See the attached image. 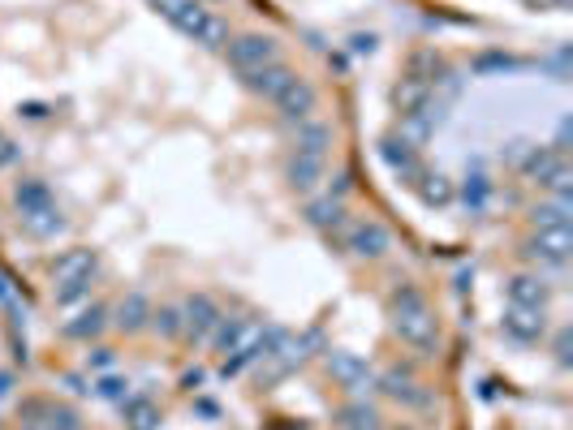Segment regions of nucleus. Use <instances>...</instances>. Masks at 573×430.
I'll return each mask as SVG.
<instances>
[{"label":"nucleus","instance_id":"0eeeda50","mask_svg":"<svg viewBox=\"0 0 573 430\" xmlns=\"http://www.w3.org/2000/svg\"><path fill=\"white\" fill-rule=\"evenodd\" d=\"M328 375L341 383V387H349L353 396H358L362 387H371V383H375V379H371V366L358 358V353H341V349L328 358Z\"/></svg>","mask_w":573,"mask_h":430},{"label":"nucleus","instance_id":"20e7f679","mask_svg":"<svg viewBox=\"0 0 573 430\" xmlns=\"http://www.w3.org/2000/svg\"><path fill=\"white\" fill-rule=\"evenodd\" d=\"M388 245H393V233L379 219H358L345 228V250L353 259H384Z\"/></svg>","mask_w":573,"mask_h":430},{"label":"nucleus","instance_id":"4be33fe9","mask_svg":"<svg viewBox=\"0 0 573 430\" xmlns=\"http://www.w3.org/2000/svg\"><path fill=\"white\" fill-rule=\"evenodd\" d=\"M104 327H108V314H104L100 306H91V310H82L78 318H70V323H65L61 332L70 335V340H96V335H100Z\"/></svg>","mask_w":573,"mask_h":430},{"label":"nucleus","instance_id":"7ed1b4c3","mask_svg":"<svg viewBox=\"0 0 573 430\" xmlns=\"http://www.w3.org/2000/svg\"><path fill=\"white\" fill-rule=\"evenodd\" d=\"M216 323H220V306L207 293H195L181 306V335H190V344H207L212 332H216Z\"/></svg>","mask_w":573,"mask_h":430},{"label":"nucleus","instance_id":"4468645a","mask_svg":"<svg viewBox=\"0 0 573 430\" xmlns=\"http://www.w3.org/2000/svg\"><path fill=\"white\" fill-rule=\"evenodd\" d=\"M552 297V288L539 276H513L509 280V306H530V310H544Z\"/></svg>","mask_w":573,"mask_h":430},{"label":"nucleus","instance_id":"6e6552de","mask_svg":"<svg viewBox=\"0 0 573 430\" xmlns=\"http://www.w3.org/2000/svg\"><path fill=\"white\" fill-rule=\"evenodd\" d=\"M96 250H65L56 263H52V285H78V280H91L96 276Z\"/></svg>","mask_w":573,"mask_h":430},{"label":"nucleus","instance_id":"412c9836","mask_svg":"<svg viewBox=\"0 0 573 430\" xmlns=\"http://www.w3.org/2000/svg\"><path fill=\"white\" fill-rule=\"evenodd\" d=\"M393 99H397L401 112L410 117V112H419V108L431 103V82H423V78H414V73H410V78H401V87H397V95Z\"/></svg>","mask_w":573,"mask_h":430},{"label":"nucleus","instance_id":"a878e982","mask_svg":"<svg viewBox=\"0 0 573 430\" xmlns=\"http://www.w3.org/2000/svg\"><path fill=\"white\" fill-rule=\"evenodd\" d=\"M195 44H203V48H212V52H220L228 44V26L216 18V13H207L203 18V26L195 30Z\"/></svg>","mask_w":573,"mask_h":430},{"label":"nucleus","instance_id":"f704fd0d","mask_svg":"<svg viewBox=\"0 0 573 430\" xmlns=\"http://www.w3.org/2000/svg\"><path fill=\"white\" fill-rule=\"evenodd\" d=\"M353 52H375V39L371 35H358V39H353Z\"/></svg>","mask_w":573,"mask_h":430},{"label":"nucleus","instance_id":"9b49d317","mask_svg":"<svg viewBox=\"0 0 573 430\" xmlns=\"http://www.w3.org/2000/svg\"><path fill=\"white\" fill-rule=\"evenodd\" d=\"M328 146H332V129H328L324 120H315V117L298 120V129H294V155H315V160H324Z\"/></svg>","mask_w":573,"mask_h":430},{"label":"nucleus","instance_id":"4c0bfd02","mask_svg":"<svg viewBox=\"0 0 573 430\" xmlns=\"http://www.w3.org/2000/svg\"><path fill=\"white\" fill-rule=\"evenodd\" d=\"M0 302H9V280H4V271H0Z\"/></svg>","mask_w":573,"mask_h":430},{"label":"nucleus","instance_id":"423d86ee","mask_svg":"<svg viewBox=\"0 0 573 430\" xmlns=\"http://www.w3.org/2000/svg\"><path fill=\"white\" fill-rule=\"evenodd\" d=\"M272 103H276V112H280V117L298 125V120L315 117V108H320V91H315L306 78H294V82H289V87H285Z\"/></svg>","mask_w":573,"mask_h":430},{"label":"nucleus","instance_id":"ddd939ff","mask_svg":"<svg viewBox=\"0 0 573 430\" xmlns=\"http://www.w3.org/2000/svg\"><path fill=\"white\" fill-rule=\"evenodd\" d=\"M298 73L289 70L285 61H276V65H268V70H259V73H246V87L254 91V95H263V99H276L289 82H294Z\"/></svg>","mask_w":573,"mask_h":430},{"label":"nucleus","instance_id":"72a5a7b5","mask_svg":"<svg viewBox=\"0 0 573 430\" xmlns=\"http://www.w3.org/2000/svg\"><path fill=\"white\" fill-rule=\"evenodd\" d=\"M556 358H561V361H569V332H561V335H556Z\"/></svg>","mask_w":573,"mask_h":430},{"label":"nucleus","instance_id":"dca6fc26","mask_svg":"<svg viewBox=\"0 0 573 430\" xmlns=\"http://www.w3.org/2000/svg\"><path fill=\"white\" fill-rule=\"evenodd\" d=\"M379 387L393 396V401H405V405H427V392H419V383H414V370L405 366V370H388L384 379H379Z\"/></svg>","mask_w":573,"mask_h":430},{"label":"nucleus","instance_id":"2f4dec72","mask_svg":"<svg viewBox=\"0 0 573 430\" xmlns=\"http://www.w3.org/2000/svg\"><path fill=\"white\" fill-rule=\"evenodd\" d=\"M483 198H487V181L474 172L470 177V186H466V203H474V207H483Z\"/></svg>","mask_w":573,"mask_h":430},{"label":"nucleus","instance_id":"f8f14e48","mask_svg":"<svg viewBox=\"0 0 573 430\" xmlns=\"http://www.w3.org/2000/svg\"><path fill=\"white\" fill-rule=\"evenodd\" d=\"M155 4H160V13H164L181 35H190V39H195V30H199L203 18H207V9H203L199 0H155Z\"/></svg>","mask_w":573,"mask_h":430},{"label":"nucleus","instance_id":"aec40b11","mask_svg":"<svg viewBox=\"0 0 573 430\" xmlns=\"http://www.w3.org/2000/svg\"><path fill=\"white\" fill-rule=\"evenodd\" d=\"M306 219L324 233H336L345 224V207H341V198H315V203H306Z\"/></svg>","mask_w":573,"mask_h":430},{"label":"nucleus","instance_id":"c756f323","mask_svg":"<svg viewBox=\"0 0 573 430\" xmlns=\"http://www.w3.org/2000/svg\"><path fill=\"white\" fill-rule=\"evenodd\" d=\"M44 422H48L44 430H82L78 426V413L65 405H44Z\"/></svg>","mask_w":573,"mask_h":430},{"label":"nucleus","instance_id":"f03ea898","mask_svg":"<svg viewBox=\"0 0 573 430\" xmlns=\"http://www.w3.org/2000/svg\"><path fill=\"white\" fill-rule=\"evenodd\" d=\"M228 48V65L242 73H259L268 70V65H276L280 61V44H276L272 35H237L233 44H225Z\"/></svg>","mask_w":573,"mask_h":430},{"label":"nucleus","instance_id":"6ab92c4d","mask_svg":"<svg viewBox=\"0 0 573 430\" xmlns=\"http://www.w3.org/2000/svg\"><path fill=\"white\" fill-rule=\"evenodd\" d=\"M22 228L30 233V237H56V233L65 228V219H61V211H56V203H48V207L22 211Z\"/></svg>","mask_w":573,"mask_h":430},{"label":"nucleus","instance_id":"1a4fd4ad","mask_svg":"<svg viewBox=\"0 0 573 430\" xmlns=\"http://www.w3.org/2000/svg\"><path fill=\"white\" fill-rule=\"evenodd\" d=\"M504 332L513 335V340H522V344L544 340V332H548L544 310H530V306H509V310H504Z\"/></svg>","mask_w":573,"mask_h":430},{"label":"nucleus","instance_id":"e433bc0d","mask_svg":"<svg viewBox=\"0 0 573 430\" xmlns=\"http://www.w3.org/2000/svg\"><path fill=\"white\" fill-rule=\"evenodd\" d=\"M9 387H13V375H0V396H9Z\"/></svg>","mask_w":573,"mask_h":430},{"label":"nucleus","instance_id":"c85d7f7f","mask_svg":"<svg viewBox=\"0 0 573 430\" xmlns=\"http://www.w3.org/2000/svg\"><path fill=\"white\" fill-rule=\"evenodd\" d=\"M151 327L164 335V340L181 335V310H177V306H160V310H151Z\"/></svg>","mask_w":573,"mask_h":430},{"label":"nucleus","instance_id":"393cba45","mask_svg":"<svg viewBox=\"0 0 573 430\" xmlns=\"http://www.w3.org/2000/svg\"><path fill=\"white\" fill-rule=\"evenodd\" d=\"M13 198H18V211H35V207H48L52 194L44 181H35V177H26V181H18V190H13Z\"/></svg>","mask_w":573,"mask_h":430},{"label":"nucleus","instance_id":"c9c22d12","mask_svg":"<svg viewBox=\"0 0 573 430\" xmlns=\"http://www.w3.org/2000/svg\"><path fill=\"white\" fill-rule=\"evenodd\" d=\"M530 4H539V9H569V0H530Z\"/></svg>","mask_w":573,"mask_h":430},{"label":"nucleus","instance_id":"a211bd4d","mask_svg":"<svg viewBox=\"0 0 573 430\" xmlns=\"http://www.w3.org/2000/svg\"><path fill=\"white\" fill-rule=\"evenodd\" d=\"M121 332H143L151 323V302L143 297V293H129V297H121V306H117V318H112Z\"/></svg>","mask_w":573,"mask_h":430},{"label":"nucleus","instance_id":"473e14b6","mask_svg":"<svg viewBox=\"0 0 573 430\" xmlns=\"http://www.w3.org/2000/svg\"><path fill=\"white\" fill-rule=\"evenodd\" d=\"M87 366H96V370H104V366H112V349H96V353L87 358Z\"/></svg>","mask_w":573,"mask_h":430},{"label":"nucleus","instance_id":"ea45409f","mask_svg":"<svg viewBox=\"0 0 573 430\" xmlns=\"http://www.w3.org/2000/svg\"><path fill=\"white\" fill-rule=\"evenodd\" d=\"M0 143H4V134H0Z\"/></svg>","mask_w":573,"mask_h":430},{"label":"nucleus","instance_id":"5701e85b","mask_svg":"<svg viewBox=\"0 0 573 430\" xmlns=\"http://www.w3.org/2000/svg\"><path fill=\"white\" fill-rule=\"evenodd\" d=\"M341 426L345 430H379V409L367 401H349L341 405Z\"/></svg>","mask_w":573,"mask_h":430},{"label":"nucleus","instance_id":"2eb2a0df","mask_svg":"<svg viewBox=\"0 0 573 430\" xmlns=\"http://www.w3.org/2000/svg\"><path fill=\"white\" fill-rule=\"evenodd\" d=\"M285 177H289V186L298 194H315L320 181H324V160H315V155H294L289 168H285Z\"/></svg>","mask_w":573,"mask_h":430},{"label":"nucleus","instance_id":"f257e3e1","mask_svg":"<svg viewBox=\"0 0 573 430\" xmlns=\"http://www.w3.org/2000/svg\"><path fill=\"white\" fill-rule=\"evenodd\" d=\"M393 327H397L401 340H405L414 353H423V358H431V353L440 349L436 310H431V302H427L414 285H397V288H393Z\"/></svg>","mask_w":573,"mask_h":430},{"label":"nucleus","instance_id":"39448f33","mask_svg":"<svg viewBox=\"0 0 573 430\" xmlns=\"http://www.w3.org/2000/svg\"><path fill=\"white\" fill-rule=\"evenodd\" d=\"M526 254L539 259V263H565L573 254V228L569 224H556V228H539L535 237L526 241Z\"/></svg>","mask_w":573,"mask_h":430},{"label":"nucleus","instance_id":"7c9ffc66","mask_svg":"<svg viewBox=\"0 0 573 430\" xmlns=\"http://www.w3.org/2000/svg\"><path fill=\"white\" fill-rule=\"evenodd\" d=\"M125 387H129V383L112 379V375H108V379H100V383H96V392H100V396H108V401H125Z\"/></svg>","mask_w":573,"mask_h":430},{"label":"nucleus","instance_id":"cd10ccee","mask_svg":"<svg viewBox=\"0 0 573 430\" xmlns=\"http://www.w3.org/2000/svg\"><path fill=\"white\" fill-rule=\"evenodd\" d=\"M474 70L478 73H518L522 61H518V56H504V52H483V56L474 61Z\"/></svg>","mask_w":573,"mask_h":430},{"label":"nucleus","instance_id":"58836bf2","mask_svg":"<svg viewBox=\"0 0 573 430\" xmlns=\"http://www.w3.org/2000/svg\"><path fill=\"white\" fill-rule=\"evenodd\" d=\"M393 430H414V426H393Z\"/></svg>","mask_w":573,"mask_h":430},{"label":"nucleus","instance_id":"bb28decb","mask_svg":"<svg viewBox=\"0 0 573 430\" xmlns=\"http://www.w3.org/2000/svg\"><path fill=\"white\" fill-rule=\"evenodd\" d=\"M535 224L539 228H556V224H569V198H552L544 207H535Z\"/></svg>","mask_w":573,"mask_h":430},{"label":"nucleus","instance_id":"b1692460","mask_svg":"<svg viewBox=\"0 0 573 430\" xmlns=\"http://www.w3.org/2000/svg\"><path fill=\"white\" fill-rule=\"evenodd\" d=\"M419 194H423V203L427 207H444L453 198V186H449V177L444 172H419Z\"/></svg>","mask_w":573,"mask_h":430},{"label":"nucleus","instance_id":"f3484780","mask_svg":"<svg viewBox=\"0 0 573 430\" xmlns=\"http://www.w3.org/2000/svg\"><path fill=\"white\" fill-rule=\"evenodd\" d=\"M125 426L129 430H160V405L151 396H125Z\"/></svg>","mask_w":573,"mask_h":430},{"label":"nucleus","instance_id":"9d476101","mask_svg":"<svg viewBox=\"0 0 573 430\" xmlns=\"http://www.w3.org/2000/svg\"><path fill=\"white\" fill-rule=\"evenodd\" d=\"M379 155H384V164L393 168L397 177H405V181H414V177L423 172V164H419V146L405 143V138H384V143H379Z\"/></svg>","mask_w":573,"mask_h":430}]
</instances>
